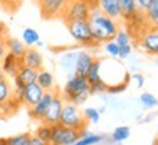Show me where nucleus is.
<instances>
[{
  "label": "nucleus",
  "instance_id": "14",
  "mask_svg": "<svg viewBox=\"0 0 158 145\" xmlns=\"http://www.w3.org/2000/svg\"><path fill=\"white\" fill-rule=\"evenodd\" d=\"M96 6L99 7L102 13L109 16L112 19H120V12H119V3L118 0H94Z\"/></svg>",
  "mask_w": 158,
  "mask_h": 145
},
{
  "label": "nucleus",
  "instance_id": "39",
  "mask_svg": "<svg viewBox=\"0 0 158 145\" xmlns=\"http://www.w3.org/2000/svg\"><path fill=\"white\" fill-rule=\"evenodd\" d=\"M6 52H7V48H6V41L5 39H0V63H2L3 57L6 55Z\"/></svg>",
  "mask_w": 158,
  "mask_h": 145
},
{
  "label": "nucleus",
  "instance_id": "4",
  "mask_svg": "<svg viewBox=\"0 0 158 145\" xmlns=\"http://www.w3.org/2000/svg\"><path fill=\"white\" fill-rule=\"evenodd\" d=\"M68 34L77 44L83 47H93L96 45L94 39L91 36V31L87 20H71L67 22Z\"/></svg>",
  "mask_w": 158,
  "mask_h": 145
},
{
  "label": "nucleus",
  "instance_id": "34",
  "mask_svg": "<svg viewBox=\"0 0 158 145\" xmlns=\"http://www.w3.org/2000/svg\"><path fill=\"white\" fill-rule=\"evenodd\" d=\"M128 81H129V78H128V80H125V83H119V84H116V86H107V93L115 94V93L125 92V90H126V87H128Z\"/></svg>",
  "mask_w": 158,
  "mask_h": 145
},
{
  "label": "nucleus",
  "instance_id": "18",
  "mask_svg": "<svg viewBox=\"0 0 158 145\" xmlns=\"http://www.w3.org/2000/svg\"><path fill=\"white\" fill-rule=\"evenodd\" d=\"M36 76H38V70H34V68H29V67L22 65L13 78L19 80V81L22 83V84H25V86H28L31 83L36 81Z\"/></svg>",
  "mask_w": 158,
  "mask_h": 145
},
{
  "label": "nucleus",
  "instance_id": "20",
  "mask_svg": "<svg viewBox=\"0 0 158 145\" xmlns=\"http://www.w3.org/2000/svg\"><path fill=\"white\" fill-rule=\"evenodd\" d=\"M77 55H78V51H68V52L62 54L61 58H60V64L61 67L68 72H74V67H76V61H77Z\"/></svg>",
  "mask_w": 158,
  "mask_h": 145
},
{
  "label": "nucleus",
  "instance_id": "8",
  "mask_svg": "<svg viewBox=\"0 0 158 145\" xmlns=\"http://www.w3.org/2000/svg\"><path fill=\"white\" fill-rule=\"evenodd\" d=\"M139 48L149 55H158V28L147 26L138 41Z\"/></svg>",
  "mask_w": 158,
  "mask_h": 145
},
{
  "label": "nucleus",
  "instance_id": "16",
  "mask_svg": "<svg viewBox=\"0 0 158 145\" xmlns=\"http://www.w3.org/2000/svg\"><path fill=\"white\" fill-rule=\"evenodd\" d=\"M119 3V12H120V19L129 22L138 12L136 7V2L135 0H118Z\"/></svg>",
  "mask_w": 158,
  "mask_h": 145
},
{
  "label": "nucleus",
  "instance_id": "28",
  "mask_svg": "<svg viewBox=\"0 0 158 145\" xmlns=\"http://www.w3.org/2000/svg\"><path fill=\"white\" fill-rule=\"evenodd\" d=\"M42 123V122H41ZM35 135L38 136L39 139L45 141L47 144H51V126L47 125V123H42V125H39L35 130Z\"/></svg>",
  "mask_w": 158,
  "mask_h": 145
},
{
  "label": "nucleus",
  "instance_id": "35",
  "mask_svg": "<svg viewBox=\"0 0 158 145\" xmlns=\"http://www.w3.org/2000/svg\"><path fill=\"white\" fill-rule=\"evenodd\" d=\"M131 52H132V47L129 45H123V47H119V55L118 57L122 58V60H125V58H128L131 55Z\"/></svg>",
  "mask_w": 158,
  "mask_h": 145
},
{
  "label": "nucleus",
  "instance_id": "21",
  "mask_svg": "<svg viewBox=\"0 0 158 145\" xmlns=\"http://www.w3.org/2000/svg\"><path fill=\"white\" fill-rule=\"evenodd\" d=\"M103 139H105V136L103 135L90 134V132H86V129H83L81 130V136L71 145H96V144H100Z\"/></svg>",
  "mask_w": 158,
  "mask_h": 145
},
{
  "label": "nucleus",
  "instance_id": "33",
  "mask_svg": "<svg viewBox=\"0 0 158 145\" xmlns=\"http://www.w3.org/2000/svg\"><path fill=\"white\" fill-rule=\"evenodd\" d=\"M105 51L109 54L110 57L116 58L119 55V45H118L113 39H112V41H107V42H105Z\"/></svg>",
  "mask_w": 158,
  "mask_h": 145
},
{
  "label": "nucleus",
  "instance_id": "29",
  "mask_svg": "<svg viewBox=\"0 0 158 145\" xmlns=\"http://www.w3.org/2000/svg\"><path fill=\"white\" fill-rule=\"evenodd\" d=\"M7 145H31V135L29 134H19V135L10 136L6 139Z\"/></svg>",
  "mask_w": 158,
  "mask_h": 145
},
{
  "label": "nucleus",
  "instance_id": "19",
  "mask_svg": "<svg viewBox=\"0 0 158 145\" xmlns=\"http://www.w3.org/2000/svg\"><path fill=\"white\" fill-rule=\"evenodd\" d=\"M6 48H7V52L13 54L15 57L18 58H22V55L25 54V51H26V45H25L20 39L18 38H6Z\"/></svg>",
  "mask_w": 158,
  "mask_h": 145
},
{
  "label": "nucleus",
  "instance_id": "38",
  "mask_svg": "<svg viewBox=\"0 0 158 145\" xmlns=\"http://www.w3.org/2000/svg\"><path fill=\"white\" fill-rule=\"evenodd\" d=\"M20 5V0H6V9L16 10V7Z\"/></svg>",
  "mask_w": 158,
  "mask_h": 145
},
{
  "label": "nucleus",
  "instance_id": "41",
  "mask_svg": "<svg viewBox=\"0 0 158 145\" xmlns=\"http://www.w3.org/2000/svg\"><path fill=\"white\" fill-rule=\"evenodd\" d=\"M6 38H7V29H6L3 22H0V39H6Z\"/></svg>",
  "mask_w": 158,
  "mask_h": 145
},
{
  "label": "nucleus",
  "instance_id": "2",
  "mask_svg": "<svg viewBox=\"0 0 158 145\" xmlns=\"http://www.w3.org/2000/svg\"><path fill=\"white\" fill-rule=\"evenodd\" d=\"M61 96L64 97L65 102L73 103L76 106L83 105L89 99V96H90L89 81H87L86 76H80V74H76V72L70 74Z\"/></svg>",
  "mask_w": 158,
  "mask_h": 145
},
{
  "label": "nucleus",
  "instance_id": "40",
  "mask_svg": "<svg viewBox=\"0 0 158 145\" xmlns=\"http://www.w3.org/2000/svg\"><path fill=\"white\" fill-rule=\"evenodd\" d=\"M31 145H49V144H47L42 139H39L36 135H31Z\"/></svg>",
  "mask_w": 158,
  "mask_h": 145
},
{
  "label": "nucleus",
  "instance_id": "30",
  "mask_svg": "<svg viewBox=\"0 0 158 145\" xmlns=\"http://www.w3.org/2000/svg\"><path fill=\"white\" fill-rule=\"evenodd\" d=\"M89 92H90V96L91 94H102V93H107V84H106L105 80L102 78V80H99V81L89 84Z\"/></svg>",
  "mask_w": 158,
  "mask_h": 145
},
{
  "label": "nucleus",
  "instance_id": "23",
  "mask_svg": "<svg viewBox=\"0 0 158 145\" xmlns=\"http://www.w3.org/2000/svg\"><path fill=\"white\" fill-rule=\"evenodd\" d=\"M100 70H102V61L99 58H94L93 63H91V65H90V68H89L86 72V78H87V81H89V84L102 80Z\"/></svg>",
  "mask_w": 158,
  "mask_h": 145
},
{
  "label": "nucleus",
  "instance_id": "36",
  "mask_svg": "<svg viewBox=\"0 0 158 145\" xmlns=\"http://www.w3.org/2000/svg\"><path fill=\"white\" fill-rule=\"evenodd\" d=\"M135 2H136V7H138L139 12H145L148 9L149 3H151V0H135Z\"/></svg>",
  "mask_w": 158,
  "mask_h": 145
},
{
  "label": "nucleus",
  "instance_id": "26",
  "mask_svg": "<svg viewBox=\"0 0 158 145\" xmlns=\"http://www.w3.org/2000/svg\"><path fill=\"white\" fill-rule=\"evenodd\" d=\"M131 136V129L129 126H118L113 134H112V141L113 142H123Z\"/></svg>",
  "mask_w": 158,
  "mask_h": 145
},
{
  "label": "nucleus",
  "instance_id": "10",
  "mask_svg": "<svg viewBox=\"0 0 158 145\" xmlns=\"http://www.w3.org/2000/svg\"><path fill=\"white\" fill-rule=\"evenodd\" d=\"M44 93H45V90H44L36 81L25 86L23 94H22V105H25L28 109L35 106V105L41 100V97L44 96Z\"/></svg>",
  "mask_w": 158,
  "mask_h": 145
},
{
  "label": "nucleus",
  "instance_id": "11",
  "mask_svg": "<svg viewBox=\"0 0 158 145\" xmlns=\"http://www.w3.org/2000/svg\"><path fill=\"white\" fill-rule=\"evenodd\" d=\"M54 94H55V90L54 92H45L44 93V96L41 97V100L35 105V106L29 107V116L34 119V121H42L44 115H45V112L48 109V106L51 105V102L54 99Z\"/></svg>",
  "mask_w": 158,
  "mask_h": 145
},
{
  "label": "nucleus",
  "instance_id": "46",
  "mask_svg": "<svg viewBox=\"0 0 158 145\" xmlns=\"http://www.w3.org/2000/svg\"><path fill=\"white\" fill-rule=\"evenodd\" d=\"M0 106H2V103H0Z\"/></svg>",
  "mask_w": 158,
  "mask_h": 145
},
{
  "label": "nucleus",
  "instance_id": "42",
  "mask_svg": "<svg viewBox=\"0 0 158 145\" xmlns=\"http://www.w3.org/2000/svg\"><path fill=\"white\" fill-rule=\"evenodd\" d=\"M3 78H6V76L3 72V70H2V67H0V80H3Z\"/></svg>",
  "mask_w": 158,
  "mask_h": 145
},
{
  "label": "nucleus",
  "instance_id": "17",
  "mask_svg": "<svg viewBox=\"0 0 158 145\" xmlns=\"http://www.w3.org/2000/svg\"><path fill=\"white\" fill-rule=\"evenodd\" d=\"M36 83L42 87L45 92H54L55 90V77H54V74L47 71V70H44V68L38 71Z\"/></svg>",
  "mask_w": 158,
  "mask_h": 145
},
{
  "label": "nucleus",
  "instance_id": "45",
  "mask_svg": "<svg viewBox=\"0 0 158 145\" xmlns=\"http://www.w3.org/2000/svg\"><path fill=\"white\" fill-rule=\"evenodd\" d=\"M49 145H55V144H49Z\"/></svg>",
  "mask_w": 158,
  "mask_h": 145
},
{
  "label": "nucleus",
  "instance_id": "43",
  "mask_svg": "<svg viewBox=\"0 0 158 145\" xmlns=\"http://www.w3.org/2000/svg\"><path fill=\"white\" fill-rule=\"evenodd\" d=\"M0 145H7L6 144V138H0Z\"/></svg>",
  "mask_w": 158,
  "mask_h": 145
},
{
  "label": "nucleus",
  "instance_id": "37",
  "mask_svg": "<svg viewBox=\"0 0 158 145\" xmlns=\"http://www.w3.org/2000/svg\"><path fill=\"white\" fill-rule=\"evenodd\" d=\"M132 78H134L135 81H136V86H138L139 89H141V87H144V84H145V77L142 76V74H138V72H136V74H134V76H132Z\"/></svg>",
  "mask_w": 158,
  "mask_h": 145
},
{
  "label": "nucleus",
  "instance_id": "12",
  "mask_svg": "<svg viewBox=\"0 0 158 145\" xmlns=\"http://www.w3.org/2000/svg\"><path fill=\"white\" fill-rule=\"evenodd\" d=\"M20 63H22V65H25V67L34 68V70H38L39 71V70L44 68V57L36 48L28 47L26 51H25V54L22 55V58H20Z\"/></svg>",
  "mask_w": 158,
  "mask_h": 145
},
{
  "label": "nucleus",
  "instance_id": "1",
  "mask_svg": "<svg viewBox=\"0 0 158 145\" xmlns=\"http://www.w3.org/2000/svg\"><path fill=\"white\" fill-rule=\"evenodd\" d=\"M89 26L91 31V36L97 44H105L115 38L116 32L119 31V23L116 19H112L105 13H102L96 6L94 0H91L90 14H89Z\"/></svg>",
  "mask_w": 158,
  "mask_h": 145
},
{
  "label": "nucleus",
  "instance_id": "13",
  "mask_svg": "<svg viewBox=\"0 0 158 145\" xmlns=\"http://www.w3.org/2000/svg\"><path fill=\"white\" fill-rule=\"evenodd\" d=\"M0 67L5 72V76H9V77H15L16 72L19 71V68L22 67V63H20V58L15 57L13 54L6 52V55L3 57L2 63H0Z\"/></svg>",
  "mask_w": 158,
  "mask_h": 145
},
{
  "label": "nucleus",
  "instance_id": "9",
  "mask_svg": "<svg viewBox=\"0 0 158 145\" xmlns=\"http://www.w3.org/2000/svg\"><path fill=\"white\" fill-rule=\"evenodd\" d=\"M64 103H65L64 97H62L58 92H55L52 102H51V105L48 106V109H47V112H45V115H44L41 122H42V123H47V125H49V126L58 123V122H60V116H61V110H62Z\"/></svg>",
  "mask_w": 158,
  "mask_h": 145
},
{
  "label": "nucleus",
  "instance_id": "31",
  "mask_svg": "<svg viewBox=\"0 0 158 145\" xmlns=\"http://www.w3.org/2000/svg\"><path fill=\"white\" fill-rule=\"evenodd\" d=\"M83 116H84L86 122H91V123H97V122L100 121V113H99V110L94 109V107H87V109H84Z\"/></svg>",
  "mask_w": 158,
  "mask_h": 145
},
{
  "label": "nucleus",
  "instance_id": "27",
  "mask_svg": "<svg viewBox=\"0 0 158 145\" xmlns=\"http://www.w3.org/2000/svg\"><path fill=\"white\" fill-rule=\"evenodd\" d=\"M139 102H141V106L145 109H152L158 106V99L151 93H142L139 97Z\"/></svg>",
  "mask_w": 158,
  "mask_h": 145
},
{
  "label": "nucleus",
  "instance_id": "5",
  "mask_svg": "<svg viewBox=\"0 0 158 145\" xmlns=\"http://www.w3.org/2000/svg\"><path fill=\"white\" fill-rule=\"evenodd\" d=\"M90 6L91 0H70L61 18L65 20V23L71 20H87L90 14Z\"/></svg>",
  "mask_w": 158,
  "mask_h": 145
},
{
  "label": "nucleus",
  "instance_id": "15",
  "mask_svg": "<svg viewBox=\"0 0 158 145\" xmlns=\"http://www.w3.org/2000/svg\"><path fill=\"white\" fill-rule=\"evenodd\" d=\"M94 57L87 51H78L77 55V61H76V67H74V72L80 74V76H86L87 70L90 68L91 63H93Z\"/></svg>",
  "mask_w": 158,
  "mask_h": 145
},
{
  "label": "nucleus",
  "instance_id": "44",
  "mask_svg": "<svg viewBox=\"0 0 158 145\" xmlns=\"http://www.w3.org/2000/svg\"><path fill=\"white\" fill-rule=\"evenodd\" d=\"M154 145H158V141H155V142H154Z\"/></svg>",
  "mask_w": 158,
  "mask_h": 145
},
{
  "label": "nucleus",
  "instance_id": "22",
  "mask_svg": "<svg viewBox=\"0 0 158 145\" xmlns=\"http://www.w3.org/2000/svg\"><path fill=\"white\" fill-rule=\"evenodd\" d=\"M148 26L158 28V0H151L148 9L144 12Z\"/></svg>",
  "mask_w": 158,
  "mask_h": 145
},
{
  "label": "nucleus",
  "instance_id": "6",
  "mask_svg": "<svg viewBox=\"0 0 158 145\" xmlns=\"http://www.w3.org/2000/svg\"><path fill=\"white\" fill-rule=\"evenodd\" d=\"M81 136V130L68 128L61 123L51 126V144L55 145H71Z\"/></svg>",
  "mask_w": 158,
  "mask_h": 145
},
{
  "label": "nucleus",
  "instance_id": "32",
  "mask_svg": "<svg viewBox=\"0 0 158 145\" xmlns=\"http://www.w3.org/2000/svg\"><path fill=\"white\" fill-rule=\"evenodd\" d=\"M113 41H115L119 47H123V45H129L131 44V35L126 32V31H122V29H119L118 32H116L115 38H113Z\"/></svg>",
  "mask_w": 158,
  "mask_h": 145
},
{
  "label": "nucleus",
  "instance_id": "7",
  "mask_svg": "<svg viewBox=\"0 0 158 145\" xmlns=\"http://www.w3.org/2000/svg\"><path fill=\"white\" fill-rule=\"evenodd\" d=\"M36 2L44 19L61 18L67 5L70 3V0H36Z\"/></svg>",
  "mask_w": 158,
  "mask_h": 145
},
{
  "label": "nucleus",
  "instance_id": "25",
  "mask_svg": "<svg viewBox=\"0 0 158 145\" xmlns=\"http://www.w3.org/2000/svg\"><path fill=\"white\" fill-rule=\"evenodd\" d=\"M13 96V87L10 86L7 78L0 80V103H5Z\"/></svg>",
  "mask_w": 158,
  "mask_h": 145
},
{
  "label": "nucleus",
  "instance_id": "47",
  "mask_svg": "<svg viewBox=\"0 0 158 145\" xmlns=\"http://www.w3.org/2000/svg\"><path fill=\"white\" fill-rule=\"evenodd\" d=\"M157 141H158V138H157Z\"/></svg>",
  "mask_w": 158,
  "mask_h": 145
},
{
  "label": "nucleus",
  "instance_id": "24",
  "mask_svg": "<svg viewBox=\"0 0 158 145\" xmlns=\"http://www.w3.org/2000/svg\"><path fill=\"white\" fill-rule=\"evenodd\" d=\"M39 41V34L38 31L34 28H25L22 32V42L26 47H34L36 45V42Z\"/></svg>",
  "mask_w": 158,
  "mask_h": 145
},
{
  "label": "nucleus",
  "instance_id": "3",
  "mask_svg": "<svg viewBox=\"0 0 158 145\" xmlns=\"http://www.w3.org/2000/svg\"><path fill=\"white\" fill-rule=\"evenodd\" d=\"M64 126H68V128H74V129L83 130L86 129L87 122L83 116V112H80L78 106L73 105V103H68L65 102L64 106H62L61 110V116H60V122Z\"/></svg>",
  "mask_w": 158,
  "mask_h": 145
}]
</instances>
